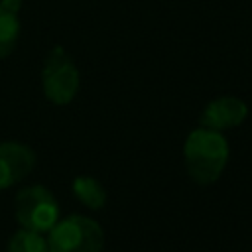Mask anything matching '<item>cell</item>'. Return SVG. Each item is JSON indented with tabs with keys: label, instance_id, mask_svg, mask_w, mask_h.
I'll return each mask as SVG.
<instances>
[{
	"label": "cell",
	"instance_id": "1",
	"mask_svg": "<svg viewBox=\"0 0 252 252\" xmlns=\"http://www.w3.org/2000/svg\"><path fill=\"white\" fill-rule=\"evenodd\" d=\"M230 146L222 132L195 128L183 142V165L187 175L199 185L215 183L226 169Z\"/></svg>",
	"mask_w": 252,
	"mask_h": 252
},
{
	"label": "cell",
	"instance_id": "2",
	"mask_svg": "<svg viewBox=\"0 0 252 252\" xmlns=\"http://www.w3.org/2000/svg\"><path fill=\"white\" fill-rule=\"evenodd\" d=\"M49 252H102L104 228L87 215H67L47 232Z\"/></svg>",
	"mask_w": 252,
	"mask_h": 252
},
{
	"label": "cell",
	"instance_id": "3",
	"mask_svg": "<svg viewBox=\"0 0 252 252\" xmlns=\"http://www.w3.org/2000/svg\"><path fill=\"white\" fill-rule=\"evenodd\" d=\"M81 87V75L71 55L55 45L43 59L41 67V89L45 98L55 106H65L75 100Z\"/></svg>",
	"mask_w": 252,
	"mask_h": 252
},
{
	"label": "cell",
	"instance_id": "4",
	"mask_svg": "<svg viewBox=\"0 0 252 252\" xmlns=\"http://www.w3.org/2000/svg\"><path fill=\"white\" fill-rule=\"evenodd\" d=\"M16 220L24 228L47 234L59 220V205L55 195L45 185H28L16 193L14 199Z\"/></svg>",
	"mask_w": 252,
	"mask_h": 252
},
{
	"label": "cell",
	"instance_id": "5",
	"mask_svg": "<svg viewBox=\"0 0 252 252\" xmlns=\"http://www.w3.org/2000/svg\"><path fill=\"white\" fill-rule=\"evenodd\" d=\"M35 152L22 142H0V191L24 181L35 167Z\"/></svg>",
	"mask_w": 252,
	"mask_h": 252
},
{
	"label": "cell",
	"instance_id": "6",
	"mask_svg": "<svg viewBox=\"0 0 252 252\" xmlns=\"http://www.w3.org/2000/svg\"><path fill=\"white\" fill-rule=\"evenodd\" d=\"M246 116H248L246 102L238 96L224 94V96H217L211 102H207L201 114V126L224 134L226 130L240 126Z\"/></svg>",
	"mask_w": 252,
	"mask_h": 252
},
{
	"label": "cell",
	"instance_id": "7",
	"mask_svg": "<svg viewBox=\"0 0 252 252\" xmlns=\"http://www.w3.org/2000/svg\"><path fill=\"white\" fill-rule=\"evenodd\" d=\"M20 8L22 0H0V59L8 57L18 45Z\"/></svg>",
	"mask_w": 252,
	"mask_h": 252
},
{
	"label": "cell",
	"instance_id": "8",
	"mask_svg": "<svg viewBox=\"0 0 252 252\" xmlns=\"http://www.w3.org/2000/svg\"><path fill=\"white\" fill-rule=\"evenodd\" d=\"M71 191L77 201L91 211H100L106 205V189L93 175H77L71 183Z\"/></svg>",
	"mask_w": 252,
	"mask_h": 252
},
{
	"label": "cell",
	"instance_id": "9",
	"mask_svg": "<svg viewBox=\"0 0 252 252\" xmlns=\"http://www.w3.org/2000/svg\"><path fill=\"white\" fill-rule=\"evenodd\" d=\"M8 252H49L47 234L20 226L8 240Z\"/></svg>",
	"mask_w": 252,
	"mask_h": 252
}]
</instances>
